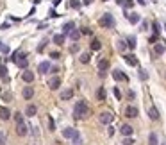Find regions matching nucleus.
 I'll list each match as a JSON object with an SVG mask.
<instances>
[{"label": "nucleus", "instance_id": "obj_9", "mask_svg": "<svg viewBox=\"0 0 166 145\" xmlns=\"http://www.w3.org/2000/svg\"><path fill=\"white\" fill-rule=\"evenodd\" d=\"M164 52H166V45L163 43V41L155 43V47H154V54H155V56H161V54H164Z\"/></svg>", "mask_w": 166, "mask_h": 145}, {"label": "nucleus", "instance_id": "obj_11", "mask_svg": "<svg viewBox=\"0 0 166 145\" xmlns=\"http://www.w3.org/2000/svg\"><path fill=\"white\" fill-rule=\"evenodd\" d=\"M77 133H79V131H75L73 127H66V129H63V136L68 138V140H72V138L75 136Z\"/></svg>", "mask_w": 166, "mask_h": 145}, {"label": "nucleus", "instance_id": "obj_22", "mask_svg": "<svg viewBox=\"0 0 166 145\" xmlns=\"http://www.w3.org/2000/svg\"><path fill=\"white\" fill-rule=\"evenodd\" d=\"M127 18H129L130 23H137L139 20H141V16L137 15V13H130V15H127Z\"/></svg>", "mask_w": 166, "mask_h": 145}, {"label": "nucleus", "instance_id": "obj_47", "mask_svg": "<svg viewBox=\"0 0 166 145\" xmlns=\"http://www.w3.org/2000/svg\"><path fill=\"white\" fill-rule=\"evenodd\" d=\"M127 95H129V99H130V101H132V99H134V97H136V93H134V91H132V90H130V91H129V93H127Z\"/></svg>", "mask_w": 166, "mask_h": 145}, {"label": "nucleus", "instance_id": "obj_44", "mask_svg": "<svg viewBox=\"0 0 166 145\" xmlns=\"http://www.w3.org/2000/svg\"><path fill=\"white\" fill-rule=\"evenodd\" d=\"M80 34H91V29H87V27H82Z\"/></svg>", "mask_w": 166, "mask_h": 145}, {"label": "nucleus", "instance_id": "obj_25", "mask_svg": "<svg viewBox=\"0 0 166 145\" xmlns=\"http://www.w3.org/2000/svg\"><path fill=\"white\" fill-rule=\"evenodd\" d=\"M148 145H159V140H157V134H155V133H150V136H148Z\"/></svg>", "mask_w": 166, "mask_h": 145}, {"label": "nucleus", "instance_id": "obj_32", "mask_svg": "<svg viewBox=\"0 0 166 145\" xmlns=\"http://www.w3.org/2000/svg\"><path fill=\"white\" fill-rule=\"evenodd\" d=\"M89 58H91V56H89V54H82V56H80V63H84V65H87V63H89Z\"/></svg>", "mask_w": 166, "mask_h": 145}, {"label": "nucleus", "instance_id": "obj_38", "mask_svg": "<svg viewBox=\"0 0 166 145\" xmlns=\"http://www.w3.org/2000/svg\"><path fill=\"white\" fill-rule=\"evenodd\" d=\"M2 99H4V101H7V102H11V99H13V95H11V93H7V91H4V93H2Z\"/></svg>", "mask_w": 166, "mask_h": 145}, {"label": "nucleus", "instance_id": "obj_23", "mask_svg": "<svg viewBox=\"0 0 166 145\" xmlns=\"http://www.w3.org/2000/svg\"><path fill=\"white\" fill-rule=\"evenodd\" d=\"M65 34H54V43L56 45H63L65 43Z\"/></svg>", "mask_w": 166, "mask_h": 145}, {"label": "nucleus", "instance_id": "obj_55", "mask_svg": "<svg viewBox=\"0 0 166 145\" xmlns=\"http://www.w3.org/2000/svg\"><path fill=\"white\" fill-rule=\"evenodd\" d=\"M164 27H166V23H164Z\"/></svg>", "mask_w": 166, "mask_h": 145}, {"label": "nucleus", "instance_id": "obj_7", "mask_svg": "<svg viewBox=\"0 0 166 145\" xmlns=\"http://www.w3.org/2000/svg\"><path fill=\"white\" fill-rule=\"evenodd\" d=\"M123 59H125V63L130 66H137V58L134 56V54H125L123 56Z\"/></svg>", "mask_w": 166, "mask_h": 145}, {"label": "nucleus", "instance_id": "obj_3", "mask_svg": "<svg viewBox=\"0 0 166 145\" xmlns=\"http://www.w3.org/2000/svg\"><path fill=\"white\" fill-rule=\"evenodd\" d=\"M98 25L104 27V29H113L114 27V18L111 13H105V15L100 16V20H98Z\"/></svg>", "mask_w": 166, "mask_h": 145}, {"label": "nucleus", "instance_id": "obj_10", "mask_svg": "<svg viewBox=\"0 0 166 145\" xmlns=\"http://www.w3.org/2000/svg\"><path fill=\"white\" fill-rule=\"evenodd\" d=\"M113 79L114 81H129V77H127L122 70H113Z\"/></svg>", "mask_w": 166, "mask_h": 145}, {"label": "nucleus", "instance_id": "obj_53", "mask_svg": "<svg viewBox=\"0 0 166 145\" xmlns=\"http://www.w3.org/2000/svg\"><path fill=\"white\" fill-rule=\"evenodd\" d=\"M161 145H166V142H164V143H161Z\"/></svg>", "mask_w": 166, "mask_h": 145}, {"label": "nucleus", "instance_id": "obj_43", "mask_svg": "<svg viewBox=\"0 0 166 145\" xmlns=\"http://www.w3.org/2000/svg\"><path fill=\"white\" fill-rule=\"evenodd\" d=\"M48 127H50V131H56V124H54L52 118H48Z\"/></svg>", "mask_w": 166, "mask_h": 145}, {"label": "nucleus", "instance_id": "obj_6", "mask_svg": "<svg viewBox=\"0 0 166 145\" xmlns=\"http://www.w3.org/2000/svg\"><path fill=\"white\" fill-rule=\"evenodd\" d=\"M123 113H125V116H127V118H136L139 111H137V108H136V106H127Z\"/></svg>", "mask_w": 166, "mask_h": 145}, {"label": "nucleus", "instance_id": "obj_24", "mask_svg": "<svg viewBox=\"0 0 166 145\" xmlns=\"http://www.w3.org/2000/svg\"><path fill=\"white\" fill-rule=\"evenodd\" d=\"M148 116H150L152 120H159V111L155 108H150L148 109Z\"/></svg>", "mask_w": 166, "mask_h": 145}, {"label": "nucleus", "instance_id": "obj_50", "mask_svg": "<svg viewBox=\"0 0 166 145\" xmlns=\"http://www.w3.org/2000/svg\"><path fill=\"white\" fill-rule=\"evenodd\" d=\"M91 2H93V0H84V6H89Z\"/></svg>", "mask_w": 166, "mask_h": 145}, {"label": "nucleus", "instance_id": "obj_17", "mask_svg": "<svg viewBox=\"0 0 166 145\" xmlns=\"http://www.w3.org/2000/svg\"><path fill=\"white\" fill-rule=\"evenodd\" d=\"M11 118V111L7 108H0V120H9Z\"/></svg>", "mask_w": 166, "mask_h": 145}, {"label": "nucleus", "instance_id": "obj_31", "mask_svg": "<svg viewBox=\"0 0 166 145\" xmlns=\"http://www.w3.org/2000/svg\"><path fill=\"white\" fill-rule=\"evenodd\" d=\"M72 142H73V145H82V138H80L79 133H77V134L72 138Z\"/></svg>", "mask_w": 166, "mask_h": 145}, {"label": "nucleus", "instance_id": "obj_13", "mask_svg": "<svg viewBox=\"0 0 166 145\" xmlns=\"http://www.w3.org/2000/svg\"><path fill=\"white\" fill-rule=\"evenodd\" d=\"M59 86H61V79H59V77H52V79L48 81V88H50V90H57Z\"/></svg>", "mask_w": 166, "mask_h": 145}, {"label": "nucleus", "instance_id": "obj_8", "mask_svg": "<svg viewBox=\"0 0 166 145\" xmlns=\"http://www.w3.org/2000/svg\"><path fill=\"white\" fill-rule=\"evenodd\" d=\"M50 63H48V61H41V63H39V66H38V72L39 73H48L50 72Z\"/></svg>", "mask_w": 166, "mask_h": 145}, {"label": "nucleus", "instance_id": "obj_18", "mask_svg": "<svg viewBox=\"0 0 166 145\" xmlns=\"http://www.w3.org/2000/svg\"><path fill=\"white\" fill-rule=\"evenodd\" d=\"M36 113H38V108L34 106V104H29L27 109H25V115H27V116H34Z\"/></svg>", "mask_w": 166, "mask_h": 145}, {"label": "nucleus", "instance_id": "obj_51", "mask_svg": "<svg viewBox=\"0 0 166 145\" xmlns=\"http://www.w3.org/2000/svg\"><path fill=\"white\" fill-rule=\"evenodd\" d=\"M116 2H118V4H120V6H123V0H116Z\"/></svg>", "mask_w": 166, "mask_h": 145}, {"label": "nucleus", "instance_id": "obj_20", "mask_svg": "<svg viewBox=\"0 0 166 145\" xmlns=\"http://www.w3.org/2000/svg\"><path fill=\"white\" fill-rule=\"evenodd\" d=\"M22 79L25 81V82H32V81H34V73L27 70V72H23V73H22Z\"/></svg>", "mask_w": 166, "mask_h": 145}, {"label": "nucleus", "instance_id": "obj_39", "mask_svg": "<svg viewBox=\"0 0 166 145\" xmlns=\"http://www.w3.org/2000/svg\"><path fill=\"white\" fill-rule=\"evenodd\" d=\"M47 49V41H41V43L38 45V52H43Z\"/></svg>", "mask_w": 166, "mask_h": 145}, {"label": "nucleus", "instance_id": "obj_2", "mask_svg": "<svg viewBox=\"0 0 166 145\" xmlns=\"http://www.w3.org/2000/svg\"><path fill=\"white\" fill-rule=\"evenodd\" d=\"M27 58H29V56H27V54H23V52H15V54H13V58H9V59H11V61H15L20 68L25 70V68L29 66V59H27Z\"/></svg>", "mask_w": 166, "mask_h": 145}, {"label": "nucleus", "instance_id": "obj_16", "mask_svg": "<svg viewBox=\"0 0 166 145\" xmlns=\"http://www.w3.org/2000/svg\"><path fill=\"white\" fill-rule=\"evenodd\" d=\"M132 131H134V129L130 127L129 124H123V125H122V129H120V133H122L123 136H130V134H132Z\"/></svg>", "mask_w": 166, "mask_h": 145}, {"label": "nucleus", "instance_id": "obj_37", "mask_svg": "<svg viewBox=\"0 0 166 145\" xmlns=\"http://www.w3.org/2000/svg\"><path fill=\"white\" fill-rule=\"evenodd\" d=\"M132 6H134V2H132V0H123V7H125V9H130Z\"/></svg>", "mask_w": 166, "mask_h": 145}, {"label": "nucleus", "instance_id": "obj_28", "mask_svg": "<svg viewBox=\"0 0 166 145\" xmlns=\"http://www.w3.org/2000/svg\"><path fill=\"white\" fill-rule=\"evenodd\" d=\"M68 36H70V40H73V41H77V40L80 38V30H75V29H73L72 32L68 34Z\"/></svg>", "mask_w": 166, "mask_h": 145}, {"label": "nucleus", "instance_id": "obj_33", "mask_svg": "<svg viewBox=\"0 0 166 145\" xmlns=\"http://www.w3.org/2000/svg\"><path fill=\"white\" fill-rule=\"evenodd\" d=\"M152 29H154V34H155V36H159V30H161V27H159V23H157V22L152 23Z\"/></svg>", "mask_w": 166, "mask_h": 145}, {"label": "nucleus", "instance_id": "obj_12", "mask_svg": "<svg viewBox=\"0 0 166 145\" xmlns=\"http://www.w3.org/2000/svg\"><path fill=\"white\" fill-rule=\"evenodd\" d=\"M73 97V90L72 88H68V90H63L61 91V101H70Z\"/></svg>", "mask_w": 166, "mask_h": 145}, {"label": "nucleus", "instance_id": "obj_41", "mask_svg": "<svg viewBox=\"0 0 166 145\" xmlns=\"http://www.w3.org/2000/svg\"><path fill=\"white\" fill-rule=\"evenodd\" d=\"M15 120H16V124L23 122V115H22V113H15Z\"/></svg>", "mask_w": 166, "mask_h": 145}, {"label": "nucleus", "instance_id": "obj_14", "mask_svg": "<svg viewBox=\"0 0 166 145\" xmlns=\"http://www.w3.org/2000/svg\"><path fill=\"white\" fill-rule=\"evenodd\" d=\"M22 95H23V99H25V101H30V99L34 97V90H32L30 86H27V88L22 91Z\"/></svg>", "mask_w": 166, "mask_h": 145}, {"label": "nucleus", "instance_id": "obj_15", "mask_svg": "<svg viewBox=\"0 0 166 145\" xmlns=\"http://www.w3.org/2000/svg\"><path fill=\"white\" fill-rule=\"evenodd\" d=\"M73 29H75V23H73V22H66L65 25H63V34L66 36V34H70Z\"/></svg>", "mask_w": 166, "mask_h": 145}, {"label": "nucleus", "instance_id": "obj_29", "mask_svg": "<svg viewBox=\"0 0 166 145\" xmlns=\"http://www.w3.org/2000/svg\"><path fill=\"white\" fill-rule=\"evenodd\" d=\"M100 49H102V43L98 40H93L91 41V50H100Z\"/></svg>", "mask_w": 166, "mask_h": 145}, {"label": "nucleus", "instance_id": "obj_27", "mask_svg": "<svg viewBox=\"0 0 166 145\" xmlns=\"http://www.w3.org/2000/svg\"><path fill=\"white\" fill-rule=\"evenodd\" d=\"M127 47H129V49H136V38L134 36L127 38Z\"/></svg>", "mask_w": 166, "mask_h": 145}, {"label": "nucleus", "instance_id": "obj_19", "mask_svg": "<svg viewBox=\"0 0 166 145\" xmlns=\"http://www.w3.org/2000/svg\"><path fill=\"white\" fill-rule=\"evenodd\" d=\"M105 97H107V93H105V88L100 86L98 90H96V99H98V101H105Z\"/></svg>", "mask_w": 166, "mask_h": 145}, {"label": "nucleus", "instance_id": "obj_34", "mask_svg": "<svg viewBox=\"0 0 166 145\" xmlns=\"http://www.w3.org/2000/svg\"><path fill=\"white\" fill-rule=\"evenodd\" d=\"M122 145H134V140L130 136H125V140L122 142Z\"/></svg>", "mask_w": 166, "mask_h": 145}, {"label": "nucleus", "instance_id": "obj_40", "mask_svg": "<svg viewBox=\"0 0 166 145\" xmlns=\"http://www.w3.org/2000/svg\"><path fill=\"white\" fill-rule=\"evenodd\" d=\"M139 79H141V81H146V79H148V73L145 72V70H141V72H139Z\"/></svg>", "mask_w": 166, "mask_h": 145}, {"label": "nucleus", "instance_id": "obj_36", "mask_svg": "<svg viewBox=\"0 0 166 145\" xmlns=\"http://www.w3.org/2000/svg\"><path fill=\"white\" fill-rule=\"evenodd\" d=\"M6 140H7L6 133H4V131H0V145H6Z\"/></svg>", "mask_w": 166, "mask_h": 145}, {"label": "nucleus", "instance_id": "obj_35", "mask_svg": "<svg viewBox=\"0 0 166 145\" xmlns=\"http://www.w3.org/2000/svg\"><path fill=\"white\" fill-rule=\"evenodd\" d=\"M116 47H118V50H125V47H127V43H125L123 40H118V45H116Z\"/></svg>", "mask_w": 166, "mask_h": 145}, {"label": "nucleus", "instance_id": "obj_5", "mask_svg": "<svg viewBox=\"0 0 166 145\" xmlns=\"http://www.w3.org/2000/svg\"><path fill=\"white\" fill-rule=\"evenodd\" d=\"M27 133H29V129H27V124L25 122L16 124V134H18V136H27Z\"/></svg>", "mask_w": 166, "mask_h": 145}, {"label": "nucleus", "instance_id": "obj_4", "mask_svg": "<svg viewBox=\"0 0 166 145\" xmlns=\"http://www.w3.org/2000/svg\"><path fill=\"white\" fill-rule=\"evenodd\" d=\"M113 118H114V115H113V113H109V111H104V113H100V116H98L100 124H105V125L113 122Z\"/></svg>", "mask_w": 166, "mask_h": 145}, {"label": "nucleus", "instance_id": "obj_54", "mask_svg": "<svg viewBox=\"0 0 166 145\" xmlns=\"http://www.w3.org/2000/svg\"><path fill=\"white\" fill-rule=\"evenodd\" d=\"M104 2H107V0H104Z\"/></svg>", "mask_w": 166, "mask_h": 145}, {"label": "nucleus", "instance_id": "obj_1", "mask_svg": "<svg viewBox=\"0 0 166 145\" xmlns=\"http://www.w3.org/2000/svg\"><path fill=\"white\" fill-rule=\"evenodd\" d=\"M89 115V108H87V104L84 101H79L75 104V108H73V116L77 118V120H82V118H86Z\"/></svg>", "mask_w": 166, "mask_h": 145}, {"label": "nucleus", "instance_id": "obj_26", "mask_svg": "<svg viewBox=\"0 0 166 145\" xmlns=\"http://www.w3.org/2000/svg\"><path fill=\"white\" fill-rule=\"evenodd\" d=\"M0 79L7 81V68H6L4 65H0Z\"/></svg>", "mask_w": 166, "mask_h": 145}, {"label": "nucleus", "instance_id": "obj_30", "mask_svg": "<svg viewBox=\"0 0 166 145\" xmlns=\"http://www.w3.org/2000/svg\"><path fill=\"white\" fill-rule=\"evenodd\" d=\"M68 7L79 9V7H80V2H79V0H70V2H68Z\"/></svg>", "mask_w": 166, "mask_h": 145}, {"label": "nucleus", "instance_id": "obj_52", "mask_svg": "<svg viewBox=\"0 0 166 145\" xmlns=\"http://www.w3.org/2000/svg\"><path fill=\"white\" fill-rule=\"evenodd\" d=\"M137 2H139V4H141V6H145V0H137Z\"/></svg>", "mask_w": 166, "mask_h": 145}, {"label": "nucleus", "instance_id": "obj_21", "mask_svg": "<svg viewBox=\"0 0 166 145\" xmlns=\"http://www.w3.org/2000/svg\"><path fill=\"white\" fill-rule=\"evenodd\" d=\"M107 68H109V61L107 59H100V61H98V70H100V72H105Z\"/></svg>", "mask_w": 166, "mask_h": 145}, {"label": "nucleus", "instance_id": "obj_48", "mask_svg": "<svg viewBox=\"0 0 166 145\" xmlns=\"http://www.w3.org/2000/svg\"><path fill=\"white\" fill-rule=\"evenodd\" d=\"M155 41H157V36H155V34H154V36L150 38V43H155Z\"/></svg>", "mask_w": 166, "mask_h": 145}, {"label": "nucleus", "instance_id": "obj_42", "mask_svg": "<svg viewBox=\"0 0 166 145\" xmlns=\"http://www.w3.org/2000/svg\"><path fill=\"white\" fill-rule=\"evenodd\" d=\"M50 58L52 59H59V58H61V54H59L57 50H54V52H50Z\"/></svg>", "mask_w": 166, "mask_h": 145}, {"label": "nucleus", "instance_id": "obj_49", "mask_svg": "<svg viewBox=\"0 0 166 145\" xmlns=\"http://www.w3.org/2000/svg\"><path fill=\"white\" fill-rule=\"evenodd\" d=\"M54 16H59V15L56 13V11H54V9H52V11H50V18H54Z\"/></svg>", "mask_w": 166, "mask_h": 145}, {"label": "nucleus", "instance_id": "obj_46", "mask_svg": "<svg viewBox=\"0 0 166 145\" xmlns=\"http://www.w3.org/2000/svg\"><path fill=\"white\" fill-rule=\"evenodd\" d=\"M70 52H72V54H75V52H79V45H73L72 49H70Z\"/></svg>", "mask_w": 166, "mask_h": 145}, {"label": "nucleus", "instance_id": "obj_45", "mask_svg": "<svg viewBox=\"0 0 166 145\" xmlns=\"http://www.w3.org/2000/svg\"><path fill=\"white\" fill-rule=\"evenodd\" d=\"M114 97L118 99V101L122 99V93H120V90H118V88H114Z\"/></svg>", "mask_w": 166, "mask_h": 145}]
</instances>
